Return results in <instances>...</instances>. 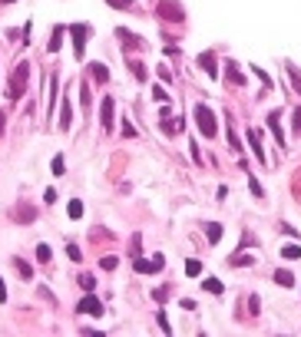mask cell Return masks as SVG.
I'll list each match as a JSON object with an SVG mask.
<instances>
[{
    "label": "cell",
    "instance_id": "d6986e66",
    "mask_svg": "<svg viewBox=\"0 0 301 337\" xmlns=\"http://www.w3.org/2000/svg\"><path fill=\"white\" fill-rule=\"evenodd\" d=\"M66 212H70V219H80V215H83V202H80V199H73Z\"/></svg>",
    "mask_w": 301,
    "mask_h": 337
},
{
    "label": "cell",
    "instance_id": "ba28073f",
    "mask_svg": "<svg viewBox=\"0 0 301 337\" xmlns=\"http://www.w3.org/2000/svg\"><path fill=\"white\" fill-rule=\"evenodd\" d=\"M268 126H271V132H275V139H278V146L285 149V132H282V116L278 112H268Z\"/></svg>",
    "mask_w": 301,
    "mask_h": 337
},
{
    "label": "cell",
    "instance_id": "3957f363",
    "mask_svg": "<svg viewBox=\"0 0 301 337\" xmlns=\"http://www.w3.org/2000/svg\"><path fill=\"white\" fill-rule=\"evenodd\" d=\"M163 255H156L152 258V261H146V258H136V261H132V268L139 271V275H152V271H163Z\"/></svg>",
    "mask_w": 301,
    "mask_h": 337
},
{
    "label": "cell",
    "instance_id": "1f68e13d",
    "mask_svg": "<svg viewBox=\"0 0 301 337\" xmlns=\"http://www.w3.org/2000/svg\"><path fill=\"white\" fill-rule=\"evenodd\" d=\"M66 255L73 258V261H80V258H83V255H80V248H76V245H66Z\"/></svg>",
    "mask_w": 301,
    "mask_h": 337
},
{
    "label": "cell",
    "instance_id": "6da1fadb",
    "mask_svg": "<svg viewBox=\"0 0 301 337\" xmlns=\"http://www.w3.org/2000/svg\"><path fill=\"white\" fill-rule=\"evenodd\" d=\"M27 73H30V66H27V63H17V66H13V73H10V89H7V96H10V100H20V96L27 93Z\"/></svg>",
    "mask_w": 301,
    "mask_h": 337
},
{
    "label": "cell",
    "instance_id": "f546056e",
    "mask_svg": "<svg viewBox=\"0 0 301 337\" xmlns=\"http://www.w3.org/2000/svg\"><path fill=\"white\" fill-rule=\"evenodd\" d=\"M80 284H83V287H86V291H89V287L96 284V278H93V275H80Z\"/></svg>",
    "mask_w": 301,
    "mask_h": 337
},
{
    "label": "cell",
    "instance_id": "603a6c76",
    "mask_svg": "<svg viewBox=\"0 0 301 337\" xmlns=\"http://www.w3.org/2000/svg\"><path fill=\"white\" fill-rule=\"evenodd\" d=\"M205 291H212V294H222V281H219V278H209V281H205Z\"/></svg>",
    "mask_w": 301,
    "mask_h": 337
},
{
    "label": "cell",
    "instance_id": "484cf974",
    "mask_svg": "<svg viewBox=\"0 0 301 337\" xmlns=\"http://www.w3.org/2000/svg\"><path fill=\"white\" fill-rule=\"evenodd\" d=\"M37 258H40V261H50V245H40V248H37Z\"/></svg>",
    "mask_w": 301,
    "mask_h": 337
},
{
    "label": "cell",
    "instance_id": "ffe728a7",
    "mask_svg": "<svg viewBox=\"0 0 301 337\" xmlns=\"http://www.w3.org/2000/svg\"><path fill=\"white\" fill-rule=\"evenodd\" d=\"M228 80L235 83V86H245V80H242V73L235 69V63H228Z\"/></svg>",
    "mask_w": 301,
    "mask_h": 337
},
{
    "label": "cell",
    "instance_id": "ac0fdd59",
    "mask_svg": "<svg viewBox=\"0 0 301 337\" xmlns=\"http://www.w3.org/2000/svg\"><path fill=\"white\" fill-rule=\"evenodd\" d=\"M186 275H189V278H199V275H202V264L195 261V258H192V261H186Z\"/></svg>",
    "mask_w": 301,
    "mask_h": 337
},
{
    "label": "cell",
    "instance_id": "8d00e7d4",
    "mask_svg": "<svg viewBox=\"0 0 301 337\" xmlns=\"http://www.w3.org/2000/svg\"><path fill=\"white\" fill-rule=\"evenodd\" d=\"M152 96H156V100H159V103H166V100H169V96H166V89H159V86H156V89H152Z\"/></svg>",
    "mask_w": 301,
    "mask_h": 337
},
{
    "label": "cell",
    "instance_id": "e0dca14e",
    "mask_svg": "<svg viewBox=\"0 0 301 337\" xmlns=\"http://www.w3.org/2000/svg\"><path fill=\"white\" fill-rule=\"evenodd\" d=\"M282 255L288 258V261H295V258H301V248H298V245H285V248H282Z\"/></svg>",
    "mask_w": 301,
    "mask_h": 337
},
{
    "label": "cell",
    "instance_id": "ab89813d",
    "mask_svg": "<svg viewBox=\"0 0 301 337\" xmlns=\"http://www.w3.org/2000/svg\"><path fill=\"white\" fill-rule=\"evenodd\" d=\"M0 132H4V112H0Z\"/></svg>",
    "mask_w": 301,
    "mask_h": 337
},
{
    "label": "cell",
    "instance_id": "60d3db41",
    "mask_svg": "<svg viewBox=\"0 0 301 337\" xmlns=\"http://www.w3.org/2000/svg\"><path fill=\"white\" fill-rule=\"evenodd\" d=\"M4 4H13V0H4Z\"/></svg>",
    "mask_w": 301,
    "mask_h": 337
},
{
    "label": "cell",
    "instance_id": "30bf717a",
    "mask_svg": "<svg viewBox=\"0 0 301 337\" xmlns=\"http://www.w3.org/2000/svg\"><path fill=\"white\" fill-rule=\"evenodd\" d=\"M199 66L205 69L209 76H219V69H215V56H212V53H202V56H199Z\"/></svg>",
    "mask_w": 301,
    "mask_h": 337
},
{
    "label": "cell",
    "instance_id": "e575fe53",
    "mask_svg": "<svg viewBox=\"0 0 301 337\" xmlns=\"http://www.w3.org/2000/svg\"><path fill=\"white\" fill-rule=\"evenodd\" d=\"M123 136H126V139H136V129H132L129 123H123Z\"/></svg>",
    "mask_w": 301,
    "mask_h": 337
},
{
    "label": "cell",
    "instance_id": "4fadbf2b",
    "mask_svg": "<svg viewBox=\"0 0 301 337\" xmlns=\"http://www.w3.org/2000/svg\"><path fill=\"white\" fill-rule=\"evenodd\" d=\"M116 33H120V40H123V46H143V40H139V37H132V33H129V30H116Z\"/></svg>",
    "mask_w": 301,
    "mask_h": 337
},
{
    "label": "cell",
    "instance_id": "52a82bcc",
    "mask_svg": "<svg viewBox=\"0 0 301 337\" xmlns=\"http://www.w3.org/2000/svg\"><path fill=\"white\" fill-rule=\"evenodd\" d=\"M245 139H248L251 152L258 156V162H265V152H262V132H258V129H248V136H245Z\"/></svg>",
    "mask_w": 301,
    "mask_h": 337
},
{
    "label": "cell",
    "instance_id": "d4e9b609",
    "mask_svg": "<svg viewBox=\"0 0 301 337\" xmlns=\"http://www.w3.org/2000/svg\"><path fill=\"white\" fill-rule=\"evenodd\" d=\"M70 112H73V109H70V103H63V119H60L63 129H70Z\"/></svg>",
    "mask_w": 301,
    "mask_h": 337
},
{
    "label": "cell",
    "instance_id": "277c9868",
    "mask_svg": "<svg viewBox=\"0 0 301 337\" xmlns=\"http://www.w3.org/2000/svg\"><path fill=\"white\" fill-rule=\"evenodd\" d=\"M76 314H93V318H100L103 314V304H100V298H93V294H86V298L76 304Z\"/></svg>",
    "mask_w": 301,
    "mask_h": 337
},
{
    "label": "cell",
    "instance_id": "d6a6232c",
    "mask_svg": "<svg viewBox=\"0 0 301 337\" xmlns=\"http://www.w3.org/2000/svg\"><path fill=\"white\" fill-rule=\"evenodd\" d=\"M60 33H63V30H57V33H53V40H50V50H53V53H57V50H60V40H63V37H60Z\"/></svg>",
    "mask_w": 301,
    "mask_h": 337
},
{
    "label": "cell",
    "instance_id": "4dcf8cb0",
    "mask_svg": "<svg viewBox=\"0 0 301 337\" xmlns=\"http://www.w3.org/2000/svg\"><path fill=\"white\" fill-rule=\"evenodd\" d=\"M129 248H132V255L139 258V248H143V238H139V235H132V245H129Z\"/></svg>",
    "mask_w": 301,
    "mask_h": 337
},
{
    "label": "cell",
    "instance_id": "836d02e7",
    "mask_svg": "<svg viewBox=\"0 0 301 337\" xmlns=\"http://www.w3.org/2000/svg\"><path fill=\"white\" fill-rule=\"evenodd\" d=\"M255 76L265 83V86H271V80H268V73H265V69H258V66H255Z\"/></svg>",
    "mask_w": 301,
    "mask_h": 337
},
{
    "label": "cell",
    "instance_id": "9c48e42d",
    "mask_svg": "<svg viewBox=\"0 0 301 337\" xmlns=\"http://www.w3.org/2000/svg\"><path fill=\"white\" fill-rule=\"evenodd\" d=\"M100 119H103V129H109V126H113V100H103V112H100Z\"/></svg>",
    "mask_w": 301,
    "mask_h": 337
},
{
    "label": "cell",
    "instance_id": "f35d334b",
    "mask_svg": "<svg viewBox=\"0 0 301 337\" xmlns=\"http://www.w3.org/2000/svg\"><path fill=\"white\" fill-rule=\"evenodd\" d=\"M0 301H7V287H4V278H0Z\"/></svg>",
    "mask_w": 301,
    "mask_h": 337
},
{
    "label": "cell",
    "instance_id": "7402d4cb",
    "mask_svg": "<svg viewBox=\"0 0 301 337\" xmlns=\"http://www.w3.org/2000/svg\"><path fill=\"white\" fill-rule=\"evenodd\" d=\"M13 264H17L20 278H33V268H30V264H27V261H20V258H17V261H13Z\"/></svg>",
    "mask_w": 301,
    "mask_h": 337
},
{
    "label": "cell",
    "instance_id": "f1b7e54d",
    "mask_svg": "<svg viewBox=\"0 0 301 337\" xmlns=\"http://www.w3.org/2000/svg\"><path fill=\"white\" fill-rule=\"evenodd\" d=\"M156 324L163 327V334H172V327H169V321H166V314H159V318H156Z\"/></svg>",
    "mask_w": 301,
    "mask_h": 337
},
{
    "label": "cell",
    "instance_id": "8992f818",
    "mask_svg": "<svg viewBox=\"0 0 301 337\" xmlns=\"http://www.w3.org/2000/svg\"><path fill=\"white\" fill-rule=\"evenodd\" d=\"M70 33H73L76 56H83V46H86V37H89V27L86 23H73V27H70Z\"/></svg>",
    "mask_w": 301,
    "mask_h": 337
},
{
    "label": "cell",
    "instance_id": "2e32d148",
    "mask_svg": "<svg viewBox=\"0 0 301 337\" xmlns=\"http://www.w3.org/2000/svg\"><path fill=\"white\" fill-rule=\"evenodd\" d=\"M205 231H209V242H212V245H219V238H222V225H215V222H212Z\"/></svg>",
    "mask_w": 301,
    "mask_h": 337
},
{
    "label": "cell",
    "instance_id": "4316f807",
    "mask_svg": "<svg viewBox=\"0 0 301 337\" xmlns=\"http://www.w3.org/2000/svg\"><path fill=\"white\" fill-rule=\"evenodd\" d=\"M53 172H57V175L66 172V165H63V156H53Z\"/></svg>",
    "mask_w": 301,
    "mask_h": 337
},
{
    "label": "cell",
    "instance_id": "5b68a950",
    "mask_svg": "<svg viewBox=\"0 0 301 337\" xmlns=\"http://www.w3.org/2000/svg\"><path fill=\"white\" fill-rule=\"evenodd\" d=\"M156 10H159V17H163V20H176V23L182 20V7L176 4V0H163Z\"/></svg>",
    "mask_w": 301,
    "mask_h": 337
},
{
    "label": "cell",
    "instance_id": "44dd1931",
    "mask_svg": "<svg viewBox=\"0 0 301 337\" xmlns=\"http://www.w3.org/2000/svg\"><path fill=\"white\" fill-rule=\"evenodd\" d=\"M129 69L136 73V80H146V66H143L139 60H129Z\"/></svg>",
    "mask_w": 301,
    "mask_h": 337
},
{
    "label": "cell",
    "instance_id": "7a4b0ae2",
    "mask_svg": "<svg viewBox=\"0 0 301 337\" xmlns=\"http://www.w3.org/2000/svg\"><path fill=\"white\" fill-rule=\"evenodd\" d=\"M195 123H199V129H202V136H205V139H212L215 132H219V123H215V112L209 109V106H195Z\"/></svg>",
    "mask_w": 301,
    "mask_h": 337
},
{
    "label": "cell",
    "instance_id": "8fae6325",
    "mask_svg": "<svg viewBox=\"0 0 301 337\" xmlns=\"http://www.w3.org/2000/svg\"><path fill=\"white\" fill-rule=\"evenodd\" d=\"M285 69H288V76H291V89H295V93H301V73L295 69V63L285 60Z\"/></svg>",
    "mask_w": 301,
    "mask_h": 337
},
{
    "label": "cell",
    "instance_id": "5bb4252c",
    "mask_svg": "<svg viewBox=\"0 0 301 337\" xmlns=\"http://www.w3.org/2000/svg\"><path fill=\"white\" fill-rule=\"evenodd\" d=\"M275 284L291 287V284H295V275H288V271H275Z\"/></svg>",
    "mask_w": 301,
    "mask_h": 337
},
{
    "label": "cell",
    "instance_id": "83f0119b",
    "mask_svg": "<svg viewBox=\"0 0 301 337\" xmlns=\"http://www.w3.org/2000/svg\"><path fill=\"white\" fill-rule=\"evenodd\" d=\"M109 7H116V10H126V7H132V0H106Z\"/></svg>",
    "mask_w": 301,
    "mask_h": 337
},
{
    "label": "cell",
    "instance_id": "cb8c5ba5",
    "mask_svg": "<svg viewBox=\"0 0 301 337\" xmlns=\"http://www.w3.org/2000/svg\"><path fill=\"white\" fill-rule=\"evenodd\" d=\"M100 264H103V268H106V271H113L116 264H120V258H116V255H106V258H103Z\"/></svg>",
    "mask_w": 301,
    "mask_h": 337
},
{
    "label": "cell",
    "instance_id": "7c38bea8",
    "mask_svg": "<svg viewBox=\"0 0 301 337\" xmlns=\"http://www.w3.org/2000/svg\"><path fill=\"white\" fill-rule=\"evenodd\" d=\"M89 76H93V80H100V83H106V80H109V69L103 66V63H93V66H89Z\"/></svg>",
    "mask_w": 301,
    "mask_h": 337
},
{
    "label": "cell",
    "instance_id": "74e56055",
    "mask_svg": "<svg viewBox=\"0 0 301 337\" xmlns=\"http://www.w3.org/2000/svg\"><path fill=\"white\" fill-rule=\"evenodd\" d=\"M295 132L301 136V109H295Z\"/></svg>",
    "mask_w": 301,
    "mask_h": 337
},
{
    "label": "cell",
    "instance_id": "d590c367",
    "mask_svg": "<svg viewBox=\"0 0 301 337\" xmlns=\"http://www.w3.org/2000/svg\"><path fill=\"white\" fill-rule=\"evenodd\" d=\"M232 264H251V258H248V255H235Z\"/></svg>",
    "mask_w": 301,
    "mask_h": 337
},
{
    "label": "cell",
    "instance_id": "9a60e30c",
    "mask_svg": "<svg viewBox=\"0 0 301 337\" xmlns=\"http://www.w3.org/2000/svg\"><path fill=\"white\" fill-rule=\"evenodd\" d=\"M17 215H20L17 222H33V215H37V212H33V208H30V205H27V202H24V205L17 208Z\"/></svg>",
    "mask_w": 301,
    "mask_h": 337
}]
</instances>
